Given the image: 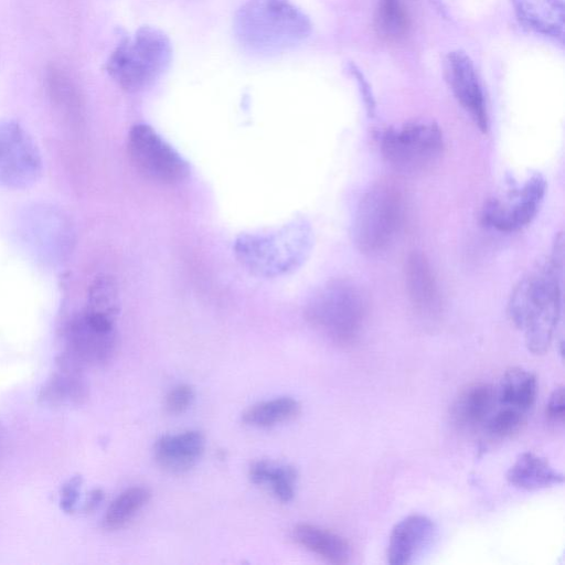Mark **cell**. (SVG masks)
<instances>
[{
	"label": "cell",
	"instance_id": "cell-1",
	"mask_svg": "<svg viewBox=\"0 0 565 565\" xmlns=\"http://www.w3.org/2000/svg\"><path fill=\"white\" fill-rule=\"evenodd\" d=\"M564 237L555 236L546 262L523 277L512 290L507 312L515 328L524 332L527 350L543 354L550 348L562 309Z\"/></svg>",
	"mask_w": 565,
	"mask_h": 565
},
{
	"label": "cell",
	"instance_id": "cell-2",
	"mask_svg": "<svg viewBox=\"0 0 565 565\" xmlns=\"http://www.w3.org/2000/svg\"><path fill=\"white\" fill-rule=\"evenodd\" d=\"M312 246L310 223L297 217L271 231L242 234L235 241L234 253L238 262L254 275L275 278L301 267Z\"/></svg>",
	"mask_w": 565,
	"mask_h": 565
},
{
	"label": "cell",
	"instance_id": "cell-3",
	"mask_svg": "<svg viewBox=\"0 0 565 565\" xmlns=\"http://www.w3.org/2000/svg\"><path fill=\"white\" fill-rule=\"evenodd\" d=\"M234 28L244 46L264 53L292 47L311 33L309 18L289 0H248Z\"/></svg>",
	"mask_w": 565,
	"mask_h": 565
},
{
	"label": "cell",
	"instance_id": "cell-4",
	"mask_svg": "<svg viewBox=\"0 0 565 565\" xmlns=\"http://www.w3.org/2000/svg\"><path fill=\"white\" fill-rule=\"evenodd\" d=\"M367 305V297L360 285L337 278L316 290L306 306L305 317L334 343L349 344L363 327Z\"/></svg>",
	"mask_w": 565,
	"mask_h": 565
},
{
	"label": "cell",
	"instance_id": "cell-5",
	"mask_svg": "<svg viewBox=\"0 0 565 565\" xmlns=\"http://www.w3.org/2000/svg\"><path fill=\"white\" fill-rule=\"evenodd\" d=\"M172 47L168 36L152 26H142L122 40L106 64L113 79L127 92L152 85L169 67Z\"/></svg>",
	"mask_w": 565,
	"mask_h": 565
},
{
	"label": "cell",
	"instance_id": "cell-6",
	"mask_svg": "<svg viewBox=\"0 0 565 565\" xmlns=\"http://www.w3.org/2000/svg\"><path fill=\"white\" fill-rule=\"evenodd\" d=\"M404 211L403 193L392 179H382L361 198L353 222V239L358 249L379 254L394 239Z\"/></svg>",
	"mask_w": 565,
	"mask_h": 565
},
{
	"label": "cell",
	"instance_id": "cell-7",
	"mask_svg": "<svg viewBox=\"0 0 565 565\" xmlns=\"http://www.w3.org/2000/svg\"><path fill=\"white\" fill-rule=\"evenodd\" d=\"M440 128L430 121H415L399 128H390L381 139V150L386 162L405 175L430 171L444 153Z\"/></svg>",
	"mask_w": 565,
	"mask_h": 565
},
{
	"label": "cell",
	"instance_id": "cell-8",
	"mask_svg": "<svg viewBox=\"0 0 565 565\" xmlns=\"http://www.w3.org/2000/svg\"><path fill=\"white\" fill-rule=\"evenodd\" d=\"M127 152L135 168L152 181L175 184L190 174L189 162L149 125L131 127Z\"/></svg>",
	"mask_w": 565,
	"mask_h": 565
},
{
	"label": "cell",
	"instance_id": "cell-9",
	"mask_svg": "<svg viewBox=\"0 0 565 565\" xmlns=\"http://www.w3.org/2000/svg\"><path fill=\"white\" fill-rule=\"evenodd\" d=\"M43 161L36 142L12 119H0V186L23 190L41 178Z\"/></svg>",
	"mask_w": 565,
	"mask_h": 565
},
{
	"label": "cell",
	"instance_id": "cell-10",
	"mask_svg": "<svg viewBox=\"0 0 565 565\" xmlns=\"http://www.w3.org/2000/svg\"><path fill=\"white\" fill-rule=\"evenodd\" d=\"M546 191V181L541 173L531 175L512 203H502L498 199L486 202L481 221L484 225L500 232H515L529 225L536 216Z\"/></svg>",
	"mask_w": 565,
	"mask_h": 565
},
{
	"label": "cell",
	"instance_id": "cell-11",
	"mask_svg": "<svg viewBox=\"0 0 565 565\" xmlns=\"http://www.w3.org/2000/svg\"><path fill=\"white\" fill-rule=\"evenodd\" d=\"M446 82L463 110L482 132L489 129L484 94L473 62L460 50L449 52L444 61Z\"/></svg>",
	"mask_w": 565,
	"mask_h": 565
},
{
	"label": "cell",
	"instance_id": "cell-12",
	"mask_svg": "<svg viewBox=\"0 0 565 565\" xmlns=\"http://www.w3.org/2000/svg\"><path fill=\"white\" fill-rule=\"evenodd\" d=\"M67 352L61 364L81 369L108 362L115 353V331H104L90 324L81 312L66 327Z\"/></svg>",
	"mask_w": 565,
	"mask_h": 565
},
{
	"label": "cell",
	"instance_id": "cell-13",
	"mask_svg": "<svg viewBox=\"0 0 565 565\" xmlns=\"http://www.w3.org/2000/svg\"><path fill=\"white\" fill-rule=\"evenodd\" d=\"M436 527L424 514H411L394 525L388 539L386 558L392 565L413 563L433 541Z\"/></svg>",
	"mask_w": 565,
	"mask_h": 565
},
{
	"label": "cell",
	"instance_id": "cell-14",
	"mask_svg": "<svg viewBox=\"0 0 565 565\" xmlns=\"http://www.w3.org/2000/svg\"><path fill=\"white\" fill-rule=\"evenodd\" d=\"M204 448L205 438L201 431L164 435L154 445V460L164 471L180 475L195 466Z\"/></svg>",
	"mask_w": 565,
	"mask_h": 565
},
{
	"label": "cell",
	"instance_id": "cell-15",
	"mask_svg": "<svg viewBox=\"0 0 565 565\" xmlns=\"http://www.w3.org/2000/svg\"><path fill=\"white\" fill-rule=\"evenodd\" d=\"M404 278L408 298L415 309L423 315L436 313L440 306V295L425 254L419 250L408 254L404 265Z\"/></svg>",
	"mask_w": 565,
	"mask_h": 565
},
{
	"label": "cell",
	"instance_id": "cell-16",
	"mask_svg": "<svg viewBox=\"0 0 565 565\" xmlns=\"http://www.w3.org/2000/svg\"><path fill=\"white\" fill-rule=\"evenodd\" d=\"M495 405V387L489 383L475 382L458 393L451 406V418L461 429L483 428Z\"/></svg>",
	"mask_w": 565,
	"mask_h": 565
},
{
	"label": "cell",
	"instance_id": "cell-17",
	"mask_svg": "<svg viewBox=\"0 0 565 565\" xmlns=\"http://www.w3.org/2000/svg\"><path fill=\"white\" fill-rule=\"evenodd\" d=\"M518 20L529 30L563 43V0H511Z\"/></svg>",
	"mask_w": 565,
	"mask_h": 565
},
{
	"label": "cell",
	"instance_id": "cell-18",
	"mask_svg": "<svg viewBox=\"0 0 565 565\" xmlns=\"http://www.w3.org/2000/svg\"><path fill=\"white\" fill-rule=\"evenodd\" d=\"M292 540L331 564H345L351 557L350 544L341 535L308 523L297 524Z\"/></svg>",
	"mask_w": 565,
	"mask_h": 565
},
{
	"label": "cell",
	"instance_id": "cell-19",
	"mask_svg": "<svg viewBox=\"0 0 565 565\" xmlns=\"http://www.w3.org/2000/svg\"><path fill=\"white\" fill-rule=\"evenodd\" d=\"M507 479L515 488L532 491L562 483L564 477L545 458L526 451L509 468Z\"/></svg>",
	"mask_w": 565,
	"mask_h": 565
},
{
	"label": "cell",
	"instance_id": "cell-20",
	"mask_svg": "<svg viewBox=\"0 0 565 565\" xmlns=\"http://www.w3.org/2000/svg\"><path fill=\"white\" fill-rule=\"evenodd\" d=\"M495 390L499 405L527 414L536 399L537 382L533 373L514 366L504 372Z\"/></svg>",
	"mask_w": 565,
	"mask_h": 565
},
{
	"label": "cell",
	"instance_id": "cell-21",
	"mask_svg": "<svg viewBox=\"0 0 565 565\" xmlns=\"http://www.w3.org/2000/svg\"><path fill=\"white\" fill-rule=\"evenodd\" d=\"M41 391L40 398L50 405L81 404L87 397V385L79 369L61 366Z\"/></svg>",
	"mask_w": 565,
	"mask_h": 565
},
{
	"label": "cell",
	"instance_id": "cell-22",
	"mask_svg": "<svg viewBox=\"0 0 565 565\" xmlns=\"http://www.w3.org/2000/svg\"><path fill=\"white\" fill-rule=\"evenodd\" d=\"M248 476L255 484H270L275 497L281 502H289L295 497L297 471L292 466L257 460L250 465Z\"/></svg>",
	"mask_w": 565,
	"mask_h": 565
},
{
	"label": "cell",
	"instance_id": "cell-23",
	"mask_svg": "<svg viewBox=\"0 0 565 565\" xmlns=\"http://www.w3.org/2000/svg\"><path fill=\"white\" fill-rule=\"evenodd\" d=\"M373 25L376 35L385 42L403 40L409 31L411 20L402 0H379Z\"/></svg>",
	"mask_w": 565,
	"mask_h": 565
},
{
	"label": "cell",
	"instance_id": "cell-24",
	"mask_svg": "<svg viewBox=\"0 0 565 565\" xmlns=\"http://www.w3.org/2000/svg\"><path fill=\"white\" fill-rule=\"evenodd\" d=\"M300 404L291 397H278L249 406L243 414L242 420L253 427L267 428L289 422L300 413Z\"/></svg>",
	"mask_w": 565,
	"mask_h": 565
},
{
	"label": "cell",
	"instance_id": "cell-25",
	"mask_svg": "<svg viewBox=\"0 0 565 565\" xmlns=\"http://www.w3.org/2000/svg\"><path fill=\"white\" fill-rule=\"evenodd\" d=\"M151 492L145 487H131L121 492L108 507L103 523L114 531L125 526L150 500Z\"/></svg>",
	"mask_w": 565,
	"mask_h": 565
},
{
	"label": "cell",
	"instance_id": "cell-26",
	"mask_svg": "<svg viewBox=\"0 0 565 565\" xmlns=\"http://www.w3.org/2000/svg\"><path fill=\"white\" fill-rule=\"evenodd\" d=\"M86 310L114 319L119 312V290L116 280L108 275L97 276L88 288Z\"/></svg>",
	"mask_w": 565,
	"mask_h": 565
},
{
	"label": "cell",
	"instance_id": "cell-27",
	"mask_svg": "<svg viewBox=\"0 0 565 565\" xmlns=\"http://www.w3.org/2000/svg\"><path fill=\"white\" fill-rule=\"evenodd\" d=\"M526 416V413L497 403L494 411L483 426V430L491 438L504 439L521 429Z\"/></svg>",
	"mask_w": 565,
	"mask_h": 565
},
{
	"label": "cell",
	"instance_id": "cell-28",
	"mask_svg": "<svg viewBox=\"0 0 565 565\" xmlns=\"http://www.w3.org/2000/svg\"><path fill=\"white\" fill-rule=\"evenodd\" d=\"M194 401V391L188 384L173 387L166 397V409L171 415L184 413Z\"/></svg>",
	"mask_w": 565,
	"mask_h": 565
},
{
	"label": "cell",
	"instance_id": "cell-29",
	"mask_svg": "<svg viewBox=\"0 0 565 565\" xmlns=\"http://www.w3.org/2000/svg\"><path fill=\"white\" fill-rule=\"evenodd\" d=\"M545 415L548 422L552 424H563L565 417V404H564V386H557L551 394L546 408Z\"/></svg>",
	"mask_w": 565,
	"mask_h": 565
},
{
	"label": "cell",
	"instance_id": "cell-30",
	"mask_svg": "<svg viewBox=\"0 0 565 565\" xmlns=\"http://www.w3.org/2000/svg\"><path fill=\"white\" fill-rule=\"evenodd\" d=\"M81 486V478H73L63 488L61 494V505L64 511L73 512L78 498V489Z\"/></svg>",
	"mask_w": 565,
	"mask_h": 565
},
{
	"label": "cell",
	"instance_id": "cell-31",
	"mask_svg": "<svg viewBox=\"0 0 565 565\" xmlns=\"http://www.w3.org/2000/svg\"><path fill=\"white\" fill-rule=\"evenodd\" d=\"M103 498H104V493L102 490L96 489V490L92 491L89 494V498L85 504V510L87 512L95 510L99 505V503L103 501Z\"/></svg>",
	"mask_w": 565,
	"mask_h": 565
},
{
	"label": "cell",
	"instance_id": "cell-32",
	"mask_svg": "<svg viewBox=\"0 0 565 565\" xmlns=\"http://www.w3.org/2000/svg\"><path fill=\"white\" fill-rule=\"evenodd\" d=\"M0 447H1V439H0Z\"/></svg>",
	"mask_w": 565,
	"mask_h": 565
}]
</instances>
